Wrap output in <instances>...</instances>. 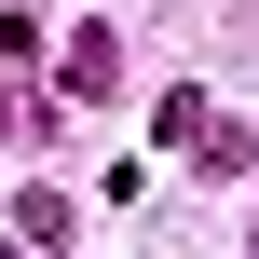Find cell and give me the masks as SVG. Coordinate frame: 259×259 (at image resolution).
I'll return each mask as SVG.
<instances>
[{"instance_id": "2", "label": "cell", "mask_w": 259, "mask_h": 259, "mask_svg": "<svg viewBox=\"0 0 259 259\" xmlns=\"http://www.w3.org/2000/svg\"><path fill=\"white\" fill-rule=\"evenodd\" d=\"M191 164H205V178H259V137L232 109H205V123H191Z\"/></svg>"}, {"instance_id": "1", "label": "cell", "mask_w": 259, "mask_h": 259, "mask_svg": "<svg viewBox=\"0 0 259 259\" xmlns=\"http://www.w3.org/2000/svg\"><path fill=\"white\" fill-rule=\"evenodd\" d=\"M55 82H68V109H96V96L123 82V41H109V27H68V55H55Z\"/></svg>"}, {"instance_id": "3", "label": "cell", "mask_w": 259, "mask_h": 259, "mask_svg": "<svg viewBox=\"0 0 259 259\" xmlns=\"http://www.w3.org/2000/svg\"><path fill=\"white\" fill-rule=\"evenodd\" d=\"M0 246H68V205H55V191H14V205H0Z\"/></svg>"}]
</instances>
